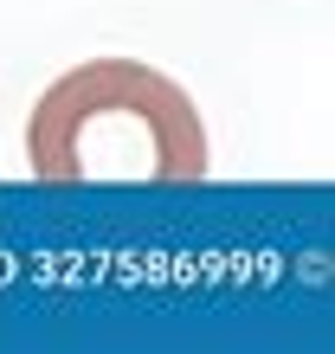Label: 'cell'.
<instances>
[{
  "instance_id": "6da1fadb",
  "label": "cell",
  "mask_w": 335,
  "mask_h": 354,
  "mask_svg": "<svg viewBox=\"0 0 335 354\" xmlns=\"http://www.w3.org/2000/svg\"><path fill=\"white\" fill-rule=\"evenodd\" d=\"M26 161L39 180H155L206 174V122L168 71L142 58H91L52 77L26 122Z\"/></svg>"
}]
</instances>
